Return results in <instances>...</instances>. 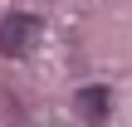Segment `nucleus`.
<instances>
[{
	"label": "nucleus",
	"instance_id": "nucleus-1",
	"mask_svg": "<svg viewBox=\"0 0 132 127\" xmlns=\"http://www.w3.org/2000/svg\"><path fill=\"white\" fill-rule=\"evenodd\" d=\"M34 39H39V20L34 15H5L0 20V54L20 59V54L34 49Z\"/></svg>",
	"mask_w": 132,
	"mask_h": 127
}]
</instances>
